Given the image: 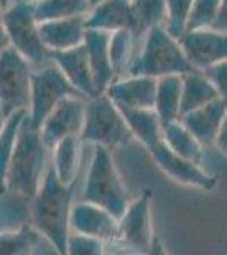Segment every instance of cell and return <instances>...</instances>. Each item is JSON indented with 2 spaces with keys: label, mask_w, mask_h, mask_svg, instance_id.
<instances>
[{
  "label": "cell",
  "mask_w": 227,
  "mask_h": 255,
  "mask_svg": "<svg viewBox=\"0 0 227 255\" xmlns=\"http://www.w3.org/2000/svg\"><path fill=\"white\" fill-rule=\"evenodd\" d=\"M76 182L63 184L49 163L38 192L29 201V223L55 247L58 254L63 255H67L70 213L75 199Z\"/></svg>",
  "instance_id": "obj_1"
},
{
  "label": "cell",
  "mask_w": 227,
  "mask_h": 255,
  "mask_svg": "<svg viewBox=\"0 0 227 255\" xmlns=\"http://www.w3.org/2000/svg\"><path fill=\"white\" fill-rule=\"evenodd\" d=\"M48 167L49 148L41 138L39 128L32 126L26 114L20 125L9 168H7L3 194H12L29 203L38 192Z\"/></svg>",
  "instance_id": "obj_2"
},
{
  "label": "cell",
  "mask_w": 227,
  "mask_h": 255,
  "mask_svg": "<svg viewBox=\"0 0 227 255\" xmlns=\"http://www.w3.org/2000/svg\"><path fill=\"white\" fill-rule=\"evenodd\" d=\"M197 68H193L185 56L178 39L168 34L163 26H156L144 34L127 75H146L158 79L171 73L183 75Z\"/></svg>",
  "instance_id": "obj_3"
},
{
  "label": "cell",
  "mask_w": 227,
  "mask_h": 255,
  "mask_svg": "<svg viewBox=\"0 0 227 255\" xmlns=\"http://www.w3.org/2000/svg\"><path fill=\"white\" fill-rule=\"evenodd\" d=\"M81 199L102 206L117 218L122 216L129 204V196L112 158V150L93 145V155L85 177Z\"/></svg>",
  "instance_id": "obj_4"
},
{
  "label": "cell",
  "mask_w": 227,
  "mask_h": 255,
  "mask_svg": "<svg viewBox=\"0 0 227 255\" xmlns=\"http://www.w3.org/2000/svg\"><path fill=\"white\" fill-rule=\"evenodd\" d=\"M34 9L36 0H14L3 9L2 19L10 46L24 56L32 68H38L53 61V51L41 38Z\"/></svg>",
  "instance_id": "obj_5"
},
{
  "label": "cell",
  "mask_w": 227,
  "mask_h": 255,
  "mask_svg": "<svg viewBox=\"0 0 227 255\" xmlns=\"http://www.w3.org/2000/svg\"><path fill=\"white\" fill-rule=\"evenodd\" d=\"M83 145H102L115 150L134 139L121 109L104 92L85 101V119L80 131Z\"/></svg>",
  "instance_id": "obj_6"
},
{
  "label": "cell",
  "mask_w": 227,
  "mask_h": 255,
  "mask_svg": "<svg viewBox=\"0 0 227 255\" xmlns=\"http://www.w3.org/2000/svg\"><path fill=\"white\" fill-rule=\"evenodd\" d=\"M32 70V65L12 46L0 51V111L5 118L29 109Z\"/></svg>",
  "instance_id": "obj_7"
},
{
  "label": "cell",
  "mask_w": 227,
  "mask_h": 255,
  "mask_svg": "<svg viewBox=\"0 0 227 255\" xmlns=\"http://www.w3.org/2000/svg\"><path fill=\"white\" fill-rule=\"evenodd\" d=\"M81 96L78 90L70 84L55 61L32 70L31 85V104L27 109V119L32 126L41 128L44 118L51 113L65 97Z\"/></svg>",
  "instance_id": "obj_8"
},
{
  "label": "cell",
  "mask_w": 227,
  "mask_h": 255,
  "mask_svg": "<svg viewBox=\"0 0 227 255\" xmlns=\"http://www.w3.org/2000/svg\"><path fill=\"white\" fill-rule=\"evenodd\" d=\"M117 244L134 252H151L152 223L150 191H144L134 201H129L126 211L119 218Z\"/></svg>",
  "instance_id": "obj_9"
},
{
  "label": "cell",
  "mask_w": 227,
  "mask_h": 255,
  "mask_svg": "<svg viewBox=\"0 0 227 255\" xmlns=\"http://www.w3.org/2000/svg\"><path fill=\"white\" fill-rule=\"evenodd\" d=\"M85 97H65L41 125V138L49 150L67 136H80L85 119Z\"/></svg>",
  "instance_id": "obj_10"
},
{
  "label": "cell",
  "mask_w": 227,
  "mask_h": 255,
  "mask_svg": "<svg viewBox=\"0 0 227 255\" xmlns=\"http://www.w3.org/2000/svg\"><path fill=\"white\" fill-rule=\"evenodd\" d=\"M178 43L197 70H205L227 58V31H217L214 27L187 31Z\"/></svg>",
  "instance_id": "obj_11"
},
{
  "label": "cell",
  "mask_w": 227,
  "mask_h": 255,
  "mask_svg": "<svg viewBox=\"0 0 227 255\" xmlns=\"http://www.w3.org/2000/svg\"><path fill=\"white\" fill-rule=\"evenodd\" d=\"M70 232L95 237L104 244H117L119 220L102 206L81 199L72 206Z\"/></svg>",
  "instance_id": "obj_12"
},
{
  "label": "cell",
  "mask_w": 227,
  "mask_h": 255,
  "mask_svg": "<svg viewBox=\"0 0 227 255\" xmlns=\"http://www.w3.org/2000/svg\"><path fill=\"white\" fill-rule=\"evenodd\" d=\"M150 153L161 170L166 175H170L173 180H176V182L185 184V186L200 187L205 189V191H209V189L216 186V177L209 174L207 170H204L197 163L178 157L175 151H171L168 148V145L163 139H159L156 145L150 148Z\"/></svg>",
  "instance_id": "obj_13"
},
{
  "label": "cell",
  "mask_w": 227,
  "mask_h": 255,
  "mask_svg": "<svg viewBox=\"0 0 227 255\" xmlns=\"http://www.w3.org/2000/svg\"><path fill=\"white\" fill-rule=\"evenodd\" d=\"M156 80L146 75H127L110 82L104 94L119 109H152Z\"/></svg>",
  "instance_id": "obj_14"
},
{
  "label": "cell",
  "mask_w": 227,
  "mask_h": 255,
  "mask_svg": "<svg viewBox=\"0 0 227 255\" xmlns=\"http://www.w3.org/2000/svg\"><path fill=\"white\" fill-rule=\"evenodd\" d=\"M53 61L63 72V75L70 80V84L85 99L95 97L100 94L97 90V85H95L83 43L70 49L53 51Z\"/></svg>",
  "instance_id": "obj_15"
},
{
  "label": "cell",
  "mask_w": 227,
  "mask_h": 255,
  "mask_svg": "<svg viewBox=\"0 0 227 255\" xmlns=\"http://www.w3.org/2000/svg\"><path fill=\"white\" fill-rule=\"evenodd\" d=\"M226 111L227 104L221 97H217L199 109L181 114L178 119L202 145L212 148L219 133V128H221V123L226 116Z\"/></svg>",
  "instance_id": "obj_16"
},
{
  "label": "cell",
  "mask_w": 227,
  "mask_h": 255,
  "mask_svg": "<svg viewBox=\"0 0 227 255\" xmlns=\"http://www.w3.org/2000/svg\"><path fill=\"white\" fill-rule=\"evenodd\" d=\"M85 31V15L48 19L39 22L41 38L51 51H61V49H70L81 44Z\"/></svg>",
  "instance_id": "obj_17"
},
{
  "label": "cell",
  "mask_w": 227,
  "mask_h": 255,
  "mask_svg": "<svg viewBox=\"0 0 227 255\" xmlns=\"http://www.w3.org/2000/svg\"><path fill=\"white\" fill-rule=\"evenodd\" d=\"M109 39H110L109 31H102V29L85 31L83 46L86 49V56H88V63H90V70H92L95 85H97V90L100 94L115 79L109 58Z\"/></svg>",
  "instance_id": "obj_18"
},
{
  "label": "cell",
  "mask_w": 227,
  "mask_h": 255,
  "mask_svg": "<svg viewBox=\"0 0 227 255\" xmlns=\"http://www.w3.org/2000/svg\"><path fill=\"white\" fill-rule=\"evenodd\" d=\"M86 29L119 31L131 27V2L129 0H104L85 14Z\"/></svg>",
  "instance_id": "obj_19"
},
{
  "label": "cell",
  "mask_w": 227,
  "mask_h": 255,
  "mask_svg": "<svg viewBox=\"0 0 227 255\" xmlns=\"http://www.w3.org/2000/svg\"><path fill=\"white\" fill-rule=\"evenodd\" d=\"M81 146L83 143L80 136H67L49 150V163L63 184H73L78 180L81 165Z\"/></svg>",
  "instance_id": "obj_20"
},
{
  "label": "cell",
  "mask_w": 227,
  "mask_h": 255,
  "mask_svg": "<svg viewBox=\"0 0 227 255\" xmlns=\"http://www.w3.org/2000/svg\"><path fill=\"white\" fill-rule=\"evenodd\" d=\"M161 136H163V141L166 143L168 148L175 151L178 157L187 158L204 168L207 146L202 145L199 139L183 126L180 119H175V121H170L161 126Z\"/></svg>",
  "instance_id": "obj_21"
},
{
  "label": "cell",
  "mask_w": 227,
  "mask_h": 255,
  "mask_svg": "<svg viewBox=\"0 0 227 255\" xmlns=\"http://www.w3.org/2000/svg\"><path fill=\"white\" fill-rule=\"evenodd\" d=\"M219 97L216 85L209 80L202 70L183 73L181 75V97H180V116L199 109L207 102Z\"/></svg>",
  "instance_id": "obj_22"
},
{
  "label": "cell",
  "mask_w": 227,
  "mask_h": 255,
  "mask_svg": "<svg viewBox=\"0 0 227 255\" xmlns=\"http://www.w3.org/2000/svg\"><path fill=\"white\" fill-rule=\"evenodd\" d=\"M180 97H181V75L158 77L156 80L154 113L158 114L161 126L180 118Z\"/></svg>",
  "instance_id": "obj_23"
},
{
  "label": "cell",
  "mask_w": 227,
  "mask_h": 255,
  "mask_svg": "<svg viewBox=\"0 0 227 255\" xmlns=\"http://www.w3.org/2000/svg\"><path fill=\"white\" fill-rule=\"evenodd\" d=\"M131 2V32L141 46V41L151 27L163 26L166 19L164 0H129Z\"/></svg>",
  "instance_id": "obj_24"
},
{
  "label": "cell",
  "mask_w": 227,
  "mask_h": 255,
  "mask_svg": "<svg viewBox=\"0 0 227 255\" xmlns=\"http://www.w3.org/2000/svg\"><path fill=\"white\" fill-rule=\"evenodd\" d=\"M138 49H139V43L136 41L131 29H119V31L110 32L109 58H110V65H112L115 79L127 77Z\"/></svg>",
  "instance_id": "obj_25"
},
{
  "label": "cell",
  "mask_w": 227,
  "mask_h": 255,
  "mask_svg": "<svg viewBox=\"0 0 227 255\" xmlns=\"http://www.w3.org/2000/svg\"><path fill=\"white\" fill-rule=\"evenodd\" d=\"M127 126L134 138H138L150 150L152 145L163 139L161 121L154 109H121Z\"/></svg>",
  "instance_id": "obj_26"
},
{
  "label": "cell",
  "mask_w": 227,
  "mask_h": 255,
  "mask_svg": "<svg viewBox=\"0 0 227 255\" xmlns=\"http://www.w3.org/2000/svg\"><path fill=\"white\" fill-rule=\"evenodd\" d=\"M46 240L31 223L19 228L0 232V255H29L34 254ZM48 242V240H46Z\"/></svg>",
  "instance_id": "obj_27"
},
{
  "label": "cell",
  "mask_w": 227,
  "mask_h": 255,
  "mask_svg": "<svg viewBox=\"0 0 227 255\" xmlns=\"http://www.w3.org/2000/svg\"><path fill=\"white\" fill-rule=\"evenodd\" d=\"M27 111H15L5 118V125L0 133V194L5 192V175L9 168L12 153H14L15 143H17L19 129L26 118Z\"/></svg>",
  "instance_id": "obj_28"
},
{
  "label": "cell",
  "mask_w": 227,
  "mask_h": 255,
  "mask_svg": "<svg viewBox=\"0 0 227 255\" xmlns=\"http://www.w3.org/2000/svg\"><path fill=\"white\" fill-rule=\"evenodd\" d=\"M90 10L86 0H38L36 2V19L38 22L48 19L73 17V15H85Z\"/></svg>",
  "instance_id": "obj_29"
},
{
  "label": "cell",
  "mask_w": 227,
  "mask_h": 255,
  "mask_svg": "<svg viewBox=\"0 0 227 255\" xmlns=\"http://www.w3.org/2000/svg\"><path fill=\"white\" fill-rule=\"evenodd\" d=\"M192 3L193 0H164L166 19H164L163 27L175 39H180L185 34Z\"/></svg>",
  "instance_id": "obj_30"
},
{
  "label": "cell",
  "mask_w": 227,
  "mask_h": 255,
  "mask_svg": "<svg viewBox=\"0 0 227 255\" xmlns=\"http://www.w3.org/2000/svg\"><path fill=\"white\" fill-rule=\"evenodd\" d=\"M219 5H221V0H193L185 32L212 26L219 12Z\"/></svg>",
  "instance_id": "obj_31"
},
{
  "label": "cell",
  "mask_w": 227,
  "mask_h": 255,
  "mask_svg": "<svg viewBox=\"0 0 227 255\" xmlns=\"http://www.w3.org/2000/svg\"><path fill=\"white\" fill-rule=\"evenodd\" d=\"M105 244L102 240L83 233L70 232L67 238L68 255H100L104 254Z\"/></svg>",
  "instance_id": "obj_32"
},
{
  "label": "cell",
  "mask_w": 227,
  "mask_h": 255,
  "mask_svg": "<svg viewBox=\"0 0 227 255\" xmlns=\"http://www.w3.org/2000/svg\"><path fill=\"white\" fill-rule=\"evenodd\" d=\"M205 75L209 77V80L216 85L219 97L227 104V58L219 61V63L212 65V67L202 70Z\"/></svg>",
  "instance_id": "obj_33"
},
{
  "label": "cell",
  "mask_w": 227,
  "mask_h": 255,
  "mask_svg": "<svg viewBox=\"0 0 227 255\" xmlns=\"http://www.w3.org/2000/svg\"><path fill=\"white\" fill-rule=\"evenodd\" d=\"M214 146L217 148L219 153H222L227 158V111H226V116L222 119L221 128H219V133L216 136V141H214Z\"/></svg>",
  "instance_id": "obj_34"
},
{
  "label": "cell",
  "mask_w": 227,
  "mask_h": 255,
  "mask_svg": "<svg viewBox=\"0 0 227 255\" xmlns=\"http://www.w3.org/2000/svg\"><path fill=\"white\" fill-rule=\"evenodd\" d=\"M210 27H214L217 31H227V0H221L219 12Z\"/></svg>",
  "instance_id": "obj_35"
},
{
  "label": "cell",
  "mask_w": 227,
  "mask_h": 255,
  "mask_svg": "<svg viewBox=\"0 0 227 255\" xmlns=\"http://www.w3.org/2000/svg\"><path fill=\"white\" fill-rule=\"evenodd\" d=\"M2 14H3V10L0 9V51H2L3 48L10 46L9 38H7V31H5V27H3V19H2Z\"/></svg>",
  "instance_id": "obj_36"
},
{
  "label": "cell",
  "mask_w": 227,
  "mask_h": 255,
  "mask_svg": "<svg viewBox=\"0 0 227 255\" xmlns=\"http://www.w3.org/2000/svg\"><path fill=\"white\" fill-rule=\"evenodd\" d=\"M12 2H14V0H0V9H2V10L7 9V7H9Z\"/></svg>",
  "instance_id": "obj_37"
},
{
  "label": "cell",
  "mask_w": 227,
  "mask_h": 255,
  "mask_svg": "<svg viewBox=\"0 0 227 255\" xmlns=\"http://www.w3.org/2000/svg\"><path fill=\"white\" fill-rule=\"evenodd\" d=\"M3 125H5V116H3L2 111H0V133H2V129H3Z\"/></svg>",
  "instance_id": "obj_38"
},
{
  "label": "cell",
  "mask_w": 227,
  "mask_h": 255,
  "mask_svg": "<svg viewBox=\"0 0 227 255\" xmlns=\"http://www.w3.org/2000/svg\"><path fill=\"white\" fill-rule=\"evenodd\" d=\"M86 2H88L90 9H92V7H95V5H98V3H100V2H104V0H86Z\"/></svg>",
  "instance_id": "obj_39"
},
{
  "label": "cell",
  "mask_w": 227,
  "mask_h": 255,
  "mask_svg": "<svg viewBox=\"0 0 227 255\" xmlns=\"http://www.w3.org/2000/svg\"><path fill=\"white\" fill-rule=\"evenodd\" d=\"M36 2H38V0H36Z\"/></svg>",
  "instance_id": "obj_40"
}]
</instances>
